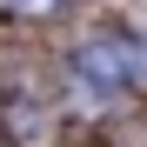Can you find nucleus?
<instances>
[{
    "instance_id": "1",
    "label": "nucleus",
    "mask_w": 147,
    "mask_h": 147,
    "mask_svg": "<svg viewBox=\"0 0 147 147\" xmlns=\"http://www.w3.org/2000/svg\"><path fill=\"white\" fill-rule=\"evenodd\" d=\"M120 60H127V54H120V47H80V74H94V80H100V87H120V80H127V67H120Z\"/></svg>"
},
{
    "instance_id": "2",
    "label": "nucleus",
    "mask_w": 147,
    "mask_h": 147,
    "mask_svg": "<svg viewBox=\"0 0 147 147\" xmlns=\"http://www.w3.org/2000/svg\"><path fill=\"white\" fill-rule=\"evenodd\" d=\"M0 7H7V13H54L60 0H0Z\"/></svg>"
}]
</instances>
